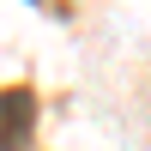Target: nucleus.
Segmentation results:
<instances>
[{
	"label": "nucleus",
	"instance_id": "1",
	"mask_svg": "<svg viewBox=\"0 0 151 151\" xmlns=\"http://www.w3.org/2000/svg\"><path fill=\"white\" fill-rule=\"evenodd\" d=\"M30 133H36L30 85H6L0 91V151H30Z\"/></svg>",
	"mask_w": 151,
	"mask_h": 151
}]
</instances>
